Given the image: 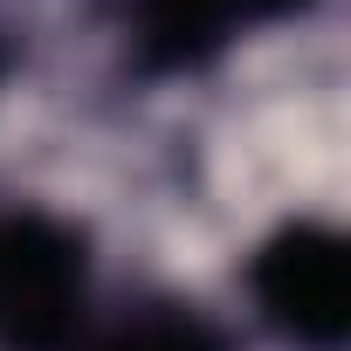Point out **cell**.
Returning <instances> with one entry per match:
<instances>
[{
  "label": "cell",
  "instance_id": "cell-2",
  "mask_svg": "<svg viewBox=\"0 0 351 351\" xmlns=\"http://www.w3.org/2000/svg\"><path fill=\"white\" fill-rule=\"evenodd\" d=\"M248 289L289 344L337 351L351 330V241L324 221H289L255 248Z\"/></svg>",
  "mask_w": 351,
  "mask_h": 351
},
{
  "label": "cell",
  "instance_id": "cell-6",
  "mask_svg": "<svg viewBox=\"0 0 351 351\" xmlns=\"http://www.w3.org/2000/svg\"><path fill=\"white\" fill-rule=\"evenodd\" d=\"M0 76H8V35H0Z\"/></svg>",
  "mask_w": 351,
  "mask_h": 351
},
{
  "label": "cell",
  "instance_id": "cell-5",
  "mask_svg": "<svg viewBox=\"0 0 351 351\" xmlns=\"http://www.w3.org/2000/svg\"><path fill=\"white\" fill-rule=\"evenodd\" d=\"M234 8V21H241V35L248 28H262V21H289V14H303L310 0H228Z\"/></svg>",
  "mask_w": 351,
  "mask_h": 351
},
{
  "label": "cell",
  "instance_id": "cell-1",
  "mask_svg": "<svg viewBox=\"0 0 351 351\" xmlns=\"http://www.w3.org/2000/svg\"><path fill=\"white\" fill-rule=\"evenodd\" d=\"M90 330V234L42 207L0 214V351H76Z\"/></svg>",
  "mask_w": 351,
  "mask_h": 351
},
{
  "label": "cell",
  "instance_id": "cell-3",
  "mask_svg": "<svg viewBox=\"0 0 351 351\" xmlns=\"http://www.w3.org/2000/svg\"><path fill=\"white\" fill-rule=\"evenodd\" d=\"M241 21L228 0H124V56L138 76H193L234 49Z\"/></svg>",
  "mask_w": 351,
  "mask_h": 351
},
{
  "label": "cell",
  "instance_id": "cell-4",
  "mask_svg": "<svg viewBox=\"0 0 351 351\" xmlns=\"http://www.w3.org/2000/svg\"><path fill=\"white\" fill-rule=\"evenodd\" d=\"M76 351H234V344H228V330H221L200 303L138 296V303H124L110 324L83 330Z\"/></svg>",
  "mask_w": 351,
  "mask_h": 351
}]
</instances>
